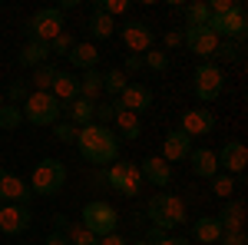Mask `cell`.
I'll use <instances>...</instances> for the list:
<instances>
[{
    "mask_svg": "<svg viewBox=\"0 0 248 245\" xmlns=\"http://www.w3.org/2000/svg\"><path fill=\"white\" fill-rule=\"evenodd\" d=\"M0 106H3V93H0Z\"/></svg>",
    "mask_w": 248,
    "mask_h": 245,
    "instance_id": "obj_49",
    "label": "cell"
},
{
    "mask_svg": "<svg viewBox=\"0 0 248 245\" xmlns=\"http://www.w3.org/2000/svg\"><path fill=\"white\" fill-rule=\"evenodd\" d=\"M46 47H50V53H57V57H66V53L77 47V40H73V33H66V30H63V33H57V37L50 40Z\"/></svg>",
    "mask_w": 248,
    "mask_h": 245,
    "instance_id": "obj_35",
    "label": "cell"
},
{
    "mask_svg": "<svg viewBox=\"0 0 248 245\" xmlns=\"http://www.w3.org/2000/svg\"><path fill=\"white\" fill-rule=\"evenodd\" d=\"M83 226L93 232L96 239H103V235H109V232H116L119 229V212H116L109 202H86L83 206V219H79Z\"/></svg>",
    "mask_w": 248,
    "mask_h": 245,
    "instance_id": "obj_5",
    "label": "cell"
},
{
    "mask_svg": "<svg viewBox=\"0 0 248 245\" xmlns=\"http://www.w3.org/2000/svg\"><path fill=\"white\" fill-rule=\"evenodd\" d=\"M192 239H199L202 245H215L218 239H222V226H218V219H215V215L199 219V222L192 226Z\"/></svg>",
    "mask_w": 248,
    "mask_h": 245,
    "instance_id": "obj_26",
    "label": "cell"
},
{
    "mask_svg": "<svg viewBox=\"0 0 248 245\" xmlns=\"http://www.w3.org/2000/svg\"><path fill=\"white\" fill-rule=\"evenodd\" d=\"M215 219H218L222 232H245V202H242V199L225 202V209H222Z\"/></svg>",
    "mask_w": 248,
    "mask_h": 245,
    "instance_id": "obj_19",
    "label": "cell"
},
{
    "mask_svg": "<svg viewBox=\"0 0 248 245\" xmlns=\"http://www.w3.org/2000/svg\"><path fill=\"white\" fill-rule=\"evenodd\" d=\"M222 245H248L245 232H222V239H218Z\"/></svg>",
    "mask_w": 248,
    "mask_h": 245,
    "instance_id": "obj_43",
    "label": "cell"
},
{
    "mask_svg": "<svg viewBox=\"0 0 248 245\" xmlns=\"http://www.w3.org/2000/svg\"><path fill=\"white\" fill-rule=\"evenodd\" d=\"M7 96H10V106H23V99H27V83L23 80H14L10 83V90H7Z\"/></svg>",
    "mask_w": 248,
    "mask_h": 245,
    "instance_id": "obj_39",
    "label": "cell"
},
{
    "mask_svg": "<svg viewBox=\"0 0 248 245\" xmlns=\"http://www.w3.org/2000/svg\"><path fill=\"white\" fill-rule=\"evenodd\" d=\"M53 76H57V66L53 63H43L33 70L30 76V83H33V93H50V86H53Z\"/></svg>",
    "mask_w": 248,
    "mask_h": 245,
    "instance_id": "obj_31",
    "label": "cell"
},
{
    "mask_svg": "<svg viewBox=\"0 0 248 245\" xmlns=\"http://www.w3.org/2000/svg\"><path fill=\"white\" fill-rule=\"evenodd\" d=\"M146 242H153V245H189V239H179V235H169V232H162V229H153V226H149Z\"/></svg>",
    "mask_w": 248,
    "mask_h": 245,
    "instance_id": "obj_36",
    "label": "cell"
},
{
    "mask_svg": "<svg viewBox=\"0 0 248 245\" xmlns=\"http://www.w3.org/2000/svg\"><path fill=\"white\" fill-rule=\"evenodd\" d=\"M162 43H166V53H169V50H179V47H182V33H179V30H169V33L162 37Z\"/></svg>",
    "mask_w": 248,
    "mask_h": 245,
    "instance_id": "obj_44",
    "label": "cell"
},
{
    "mask_svg": "<svg viewBox=\"0 0 248 245\" xmlns=\"http://www.w3.org/2000/svg\"><path fill=\"white\" fill-rule=\"evenodd\" d=\"M30 186L20 179V176H14V172H0V202H17V206H30Z\"/></svg>",
    "mask_w": 248,
    "mask_h": 245,
    "instance_id": "obj_15",
    "label": "cell"
},
{
    "mask_svg": "<svg viewBox=\"0 0 248 245\" xmlns=\"http://www.w3.org/2000/svg\"><path fill=\"white\" fill-rule=\"evenodd\" d=\"M53 222H57V229L66 235V242H70V245H96V235L83 226V222H70L66 215H57Z\"/></svg>",
    "mask_w": 248,
    "mask_h": 245,
    "instance_id": "obj_21",
    "label": "cell"
},
{
    "mask_svg": "<svg viewBox=\"0 0 248 245\" xmlns=\"http://www.w3.org/2000/svg\"><path fill=\"white\" fill-rule=\"evenodd\" d=\"M189 152H192V139L186 136V132H179V130H172L166 139H162V159L166 163H179V159H189Z\"/></svg>",
    "mask_w": 248,
    "mask_h": 245,
    "instance_id": "obj_17",
    "label": "cell"
},
{
    "mask_svg": "<svg viewBox=\"0 0 248 245\" xmlns=\"http://www.w3.org/2000/svg\"><path fill=\"white\" fill-rule=\"evenodd\" d=\"M153 30L142 23V20H129L126 27H123V43L133 50V57H146L149 50H153Z\"/></svg>",
    "mask_w": 248,
    "mask_h": 245,
    "instance_id": "obj_13",
    "label": "cell"
},
{
    "mask_svg": "<svg viewBox=\"0 0 248 245\" xmlns=\"http://www.w3.org/2000/svg\"><path fill=\"white\" fill-rule=\"evenodd\" d=\"M189 163H192V172L199 176V179H212V176H218V156L215 149H192L189 152Z\"/></svg>",
    "mask_w": 248,
    "mask_h": 245,
    "instance_id": "obj_20",
    "label": "cell"
},
{
    "mask_svg": "<svg viewBox=\"0 0 248 245\" xmlns=\"http://www.w3.org/2000/svg\"><path fill=\"white\" fill-rule=\"evenodd\" d=\"M136 245H153V242H146V239H139V242H136Z\"/></svg>",
    "mask_w": 248,
    "mask_h": 245,
    "instance_id": "obj_48",
    "label": "cell"
},
{
    "mask_svg": "<svg viewBox=\"0 0 248 245\" xmlns=\"http://www.w3.org/2000/svg\"><path fill=\"white\" fill-rule=\"evenodd\" d=\"M142 66H146V70H153V73H166V70H169V53H166V50H159V47H153V50L142 57Z\"/></svg>",
    "mask_w": 248,
    "mask_h": 245,
    "instance_id": "obj_33",
    "label": "cell"
},
{
    "mask_svg": "<svg viewBox=\"0 0 248 245\" xmlns=\"http://www.w3.org/2000/svg\"><path fill=\"white\" fill-rule=\"evenodd\" d=\"M139 70H142V57H129V60H126V70H123V73L129 76V73H139Z\"/></svg>",
    "mask_w": 248,
    "mask_h": 245,
    "instance_id": "obj_46",
    "label": "cell"
},
{
    "mask_svg": "<svg viewBox=\"0 0 248 245\" xmlns=\"http://www.w3.org/2000/svg\"><path fill=\"white\" fill-rule=\"evenodd\" d=\"M99 96H103V73L99 70H86V73L79 76V99H86V103H99Z\"/></svg>",
    "mask_w": 248,
    "mask_h": 245,
    "instance_id": "obj_25",
    "label": "cell"
},
{
    "mask_svg": "<svg viewBox=\"0 0 248 245\" xmlns=\"http://www.w3.org/2000/svg\"><path fill=\"white\" fill-rule=\"evenodd\" d=\"M113 123L119 126V132H123V139H129V143L142 136V123H139V116H136V113H129V110H116Z\"/></svg>",
    "mask_w": 248,
    "mask_h": 245,
    "instance_id": "obj_27",
    "label": "cell"
},
{
    "mask_svg": "<svg viewBox=\"0 0 248 245\" xmlns=\"http://www.w3.org/2000/svg\"><path fill=\"white\" fill-rule=\"evenodd\" d=\"M212 192H215L218 199H229L232 192H235V179H232L229 172H225V176H212Z\"/></svg>",
    "mask_w": 248,
    "mask_h": 245,
    "instance_id": "obj_38",
    "label": "cell"
},
{
    "mask_svg": "<svg viewBox=\"0 0 248 245\" xmlns=\"http://www.w3.org/2000/svg\"><path fill=\"white\" fill-rule=\"evenodd\" d=\"M63 110H66V113H70V123H73V126H90V123H93V103H86V99H73V103H70V106H63Z\"/></svg>",
    "mask_w": 248,
    "mask_h": 245,
    "instance_id": "obj_28",
    "label": "cell"
},
{
    "mask_svg": "<svg viewBox=\"0 0 248 245\" xmlns=\"http://www.w3.org/2000/svg\"><path fill=\"white\" fill-rule=\"evenodd\" d=\"M77 126H73V123H57V126H53V136H57L60 143H77Z\"/></svg>",
    "mask_w": 248,
    "mask_h": 245,
    "instance_id": "obj_40",
    "label": "cell"
},
{
    "mask_svg": "<svg viewBox=\"0 0 248 245\" xmlns=\"http://www.w3.org/2000/svg\"><path fill=\"white\" fill-rule=\"evenodd\" d=\"M77 146L83 152V159H90L93 166H113L119 159V136H116L109 126H99V123H90V126H79L77 132Z\"/></svg>",
    "mask_w": 248,
    "mask_h": 245,
    "instance_id": "obj_1",
    "label": "cell"
},
{
    "mask_svg": "<svg viewBox=\"0 0 248 245\" xmlns=\"http://www.w3.org/2000/svg\"><path fill=\"white\" fill-rule=\"evenodd\" d=\"M209 27L212 33L218 40H245V30H248V14H245V3H235V10L222 14V17H209Z\"/></svg>",
    "mask_w": 248,
    "mask_h": 245,
    "instance_id": "obj_7",
    "label": "cell"
},
{
    "mask_svg": "<svg viewBox=\"0 0 248 245\" xmlns=\"http://www.w3.org/2000/svg\"><path fill=\"white\" fill-rule=\"evenodd\" d=\"M146 215H149V222L153 229H162V232H169V229L182 226L186 219H189V212H186V202L179 199V196H172V192H155L153 199L146 202Z\"/></svg>",
    "mask_w": 248,
    "mask_h": 245,
    "instance_id": "obj_2",
    "label": "cell"
},
{
    "mask_svg": "<svg viewBox=\"0 0 248 245\" xmlns=\"http://www.w3.org/2000/svg\"><path fill=\"white\" fill-rule=\"evenodd\" d=\"M0 172H3V169H0Z\"/></svg>",
    "mask_w": 248,
    "mask_h": 245,
    "instance_id": "obj_50",
    "label": "cell"
},
{
    "mask_svg": "<svg viewBox=\"0 0 248 245\" xmlns=\"http://www.w3.org/2000/svg\"><path fill=\"white\" fill-rule=\"evenodd\" d=\"M192 80H195L192 90H195V96H199V103H215V99L222 96V90H225L222 66H215V63H199Z\"/></svg>",
    "mask_w": 248,
    "mask_h": 245,
    "instance_id": "obj_6",
    "label": "cell"
},
{
    "mask_svg": "<svg viewBox=\"0 0 248 245\" xmlns=\"http://www.w3.org/2000/svg\"><path fill=\"white\" fill-rule=\"evenodd\" d=\"M20 66H30V70H37L43 66L46 60H50V47L46 43H37V40H27L23 47H20Z\"/></svg>",
    "mask_w": 248,
    "mask_h": 245,
    "instance_id": "obj_23",
    "label": "cell"
},
{
    "mask_svg": "<svg viewBox=\"0 0 248 245\" xmlns=\"http://www.w3.org/2000/svg\"><path fill=\"white\" fill-rule=\"evenodd\" d=\"M66 57H70V63H73V66H79V70L86 73V70H96V63H99V57H103V53L96 50V43H90V40H86V43H77Z\"/></svg>",
    "mask_w": 248,
    "mask_h": 245,
    "instance_id": "obj_22",
    "label": "cell"
},
{
    "mask_svg": "<svg viewBox=\"0 0 248 245\" xmlns=\"http://www.w3.org/2000/svg\"><path fill=\"white\" fill-rule=\"evenodd\" d=\"M182 14H186V27H205V23H209V17H212L205 0L186 3V7H182Z\"/></svg>",
    "mask_w": 248,
    "mask_h": 245,
    "instance_id": "obj_30",
    "label": "cell"
},
{
    "mask_svg": "<svg viewBox=\"0 0 248 245\" xmlns=\"http://www.w3.org/2000/svg\"><path fill=\"white\" fill-rule=\"evenodd\" d=\"M215 130V113L209 106H192L182 113V123H179V132H186L189 139H199V136H209Z\"/></svg>",
    "mask_w": 248,
    "mask_h": 245,
    "instance_id": "obj_10",
    "label": "cell"
},
{
    "mask_svg": "<svg viewBox=\"0 0 248 245\" xmlns=\"http://www.w3.org/2000/svg\"><path fill=\"white\" fill-rule=\"evenodd\" d=\"M139 172H142V179H149L153 186H169L172 182V166L162 156H146V159L139 163Z\"/></svg>",
    "mask_w": 248,
    "mask_h": 245,
    "instance_id": "obj_16",
    "label": "cell"
},
{
    "mask_svg": "<svg viewBox=\"0 0 248 245\" xmlns=\"http://www.w3.org/2000/svg\"><path fill=\"white\" fill-rule=\"evenodd\" d=\"M50 93H53V99H57L60 106H63V103H73V99L79 96V76L66 73V70H57Z\"/></svg>",
    "mask_w": 248,
    "mask_h": 245,
    "instance_id": "obj_18",
    "label": "cell"
},
{
    "mask_svg": "<svg viewBox=\"0 0 248 245\" xmlns=\"http://www.w3.org/2000/svg\"><path fill=\"white\" fill-rule=\"evenodd\" d=\"M235 57H238V47H235V43H229V40H222V43H218L215 60H235Z\"/></svg>",
    "mask_w": 248,
    "mask_h": 245,
    "instance_id": "obj_42",
    "label": "cell"
},
{
    "mask_svg": "<svg viewBox=\"0 0 248 245\" xmlns=\"http://www.w3.org/2000/svg\"><path fill=\"white\" fill-rule=\"evenodd\" d=\"M93 10L106 14V17H116V14H126L129 10V0H96Z\"/></svg>",
    "mask_w": 248,
    "mask_h": 245,
    "instance_id": "obj_37",
    "label": "cell"
},
{
    "mask_svg": "<svg viewBox=\"0 0 248 245\" xmlns=\"http://www.w3.org/2000/svg\"><path fill=\"white\" fill-rule=\"evenodd\" d=\"M60 113L63 106L53 99V93H30L23 99V119L33 126H57Z\"/></svg>",
    "mask_w": 248,
    "mask_h": 245,
    "instance_id": "obj_4",
    "label": "cell"
},
{
    "mask_svg": "<svg viewBox=\"0 0 248 245\" xmlns=\"http://www.w3.org/2000/svg\"><path fill=\"white\" fill-rule=\"evenodd\" d=\"M116 110H129V113H146L149 106H153V90L149 86H142V83H129L123 93L116 96V103H113Z\"/></svg>",
    "mask_w": 248,
    "mask_h": 245,
    "instance_id": "obj_11",
    "label": "cell"
},
{
    "mask_svg": "<svg viewBox=\"0 0 248 245\" xmlns=\"http://www.w3.org/2000/svg\"><path fill=\"white\" fill-rule=\"evenodd\" d=\"M30 206H17V202H7L0 206V232L7 235H23L30 229Z\"/></svg>",
    "mask_w": 248,
    "mask_h": 245,
    "instance_id": "obj_12",
    "label": "cell"
},
{
    "mask_svg": "<svg viewBox=\"0 0 248 245\" xmlns=\"http://www.w3.org/2000/svg\"><path fill=\"white\" fill-rule=\"evenodd\" d=\"M113 116H116V106H113V103H96L93 119H99V126H106V123H109Z\"/></svg>",
    "mask_w": 248,
    "mask_h": 245,
    "instance_id": "obj_41",
    "label": "cell"
},
{
    "mask_svg": "<svg viewBox=\"0 0 248 245\" xmlns=\"http://www.w3.org/2000/svg\"><path fill=\"white\" fill-rule=\"evenodd\" d=\"M46 245H70V242H66V235L57 229V232H50V235H46Z\"/></svg>",
    "mask_w": 248,
    "mask_h": 245,
    "instance_id": "obj_47",
    "label": "cell"
},
{
    "mask_svg": "<svg viewBox=\"0 0 248 245\" xmlns=\"http://www.w3.org/2000/svg\"><path fill=\"white\" fill-rule=\"evenodd\" d=\"M20 123H23V110L20 106H10V103H3L0 106V130H17Z\"/></svg>",
    "mask_w": 248,
    "mask_h": 245,
    "instance_id": "obj_34",
    "label": "cell"
},
{
    "mask_svg": "<svg viewBox=\"0 0 248 245\" xmlns=\"http://www.w3.org/2000/svg\"><path fill=\"white\" fill-rule=\"evenodd\" d=\"M96 245H129L119 232H109V235H103V239H96Z\"/></svg>",
    "mask_w": 248,
    "mask_h": 245,
    "instance_id": "obj_45",
    "label": "cell"
},
{
    "mask_svg": "<svg viewBox=\"0 0 248 245\" xmlns=\"http://www.w3.org/2000/svg\"><path fill=\"white\" fill-rule=\"evenodd\" d=\"M139 186H142V172H139V166L123 159V176H119V189H116V192L126 196V199H136V196H139Z\"/></svg>",
    "mask_w": 248,
    "mask_h": 245,
    "instance_id": "obj_24",
    "label": "cell"
},
{
    "mask_svg": "<svg viewBox=\"0 0 248 245\" xmlns=\"http://www.w3.org/2000/svg\"><path fill=\"white\" fill-rule=\"evenodd\" d=\"M215 156H218V169H225L229 176H238L248 166V149H245V143H238V139H229Z\"/></svg>",
    "mask_w": 248,
    "mask_h": 245,
    "instance_id": "obj_14",
    "label": "cell"
},
{
    "mask_svg": "<svg viewBox=\"0 0 248 245\" xmlns=\"http://www.w3.org/2000/svg\"><path fill=\"white\" fill-rule=\"evenodd\" d=\"M27 33H30V40H37V43H50L57 33H63V10L60 7H43V10H37L33 17L27 20Z\"/></svg>",
    "mask_w": 248,
    "mask_h": 245,
    "instance_id": "obj_8",
    "label": "cell"
},
{
    "mask_svg": "<svg viewBox=\"0 0 248 245\" xmlns=\"http://www.w3.org/2000/svg\"><path fill=\"white\" fill-rule=\"evenodd\" d=\"M126 86H129V76L123 73V70H109V73H103V93L119 96Z\"/></svg>",
    "mask_w": 248,
    "mask_h": 245,
    "instance_id": "obj_32",
    "label": "cell"
},
{
    "mask_svg": "<svg viewBox=\"0 0 248 245\" xmlns=\"http://www.w3.org/2000/svg\"><path fill=\"white\" fill-rule=\"evenodd\" d=\"M182 43H186V47H189V53H195L202 63H212L215 53H218V43H222V40L215 37L209 27H186Z\"/></svg>",
    "mask_w": 248,
    "mask_h": 245,
    "instance_id": "obj_9",
    "label": "cell"
},
{
    "mask_svg": "<svg viewBox=\"0 0 248 245\" xmlns=\"http://www.w3.org/2000/svg\"><path fill=\"white\" fill-rule=\"evenodd\" d=\"M86 30L93 33L96 40H106L116 33V20L106 17V14H99V10H93V17H90V23H86Z\"/></svg>",
    "mask_w": 248,
    "mask_h": 245,
    "instance_id": "obj_29",
    "label": "cell"
},
{
    "mask_svg": "<svg viewBox=\"0 0 248 245\" xmlns=\"http://www.w3.org/2000/svg\"><path fill=\"white\" fill-rule=\"evenodd\" d=\"M30 192L33 196H57L60 189L66 186V163H60V159H43L33 176H30Z\"/></svg>",
    "mask_w": 248,
    "mask_h": 245,
    "instance_id": "obj_3",
    "label": "cell"
}]
</instances>
